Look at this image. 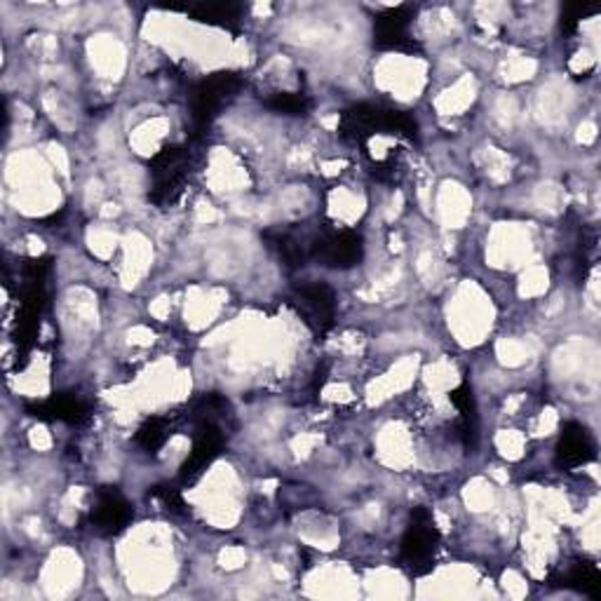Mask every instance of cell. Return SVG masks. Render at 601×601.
Listing matches in <instances>:
<instances>
[{
	"mask_svg": "<svg viewBox=\"0 0 601 601\" xmlns=\"http://www.w3.org/2000/svg\"><path fill=\"white\" fill-rule=\"evenodd\" d=\"M172 435V421L165 419V416H154V419H148L141 423V428L137 430V444L141 449H146L148 454H158V451L167 444Z\"/></svg>",
	"mask_w": 601,
	"mask_h": 601,
	"instance_id": "obj_16",
	"label": "cell"
},
{
	"mask_svg": "<svg viewBox=\"0 0 601 601\" xmlns=\"http://www.w3.org/2000/svg\"><path fill=\"white\" fill-rule=\"evenodd\" d=\"M195 167V150L191 146H165L150 158L148 172L154 177L148 200L156 207L177 205L186 191Z\"/></svg>",
	"mask_w": 601,
	"mask_h": 601,
	"instance_id": "obj_2",
	"label": "cell"
},
{
	"mask_svg": "<svg viewBox=\"0 0 601 601\" xmlns=\"http://www.w3.org/2000/svg\"><path fill=\"white\" fill-rule=\"evenodd\" d=\"M440 545V531L432 522V514L426 508L411 510V524L405 531L402 538V562L409 566L413 576H423L432 569V562H435V553Z\"/></svg>",
	"mask_w": 601,
	"mask_h": 601,
	"instance_id": "obj_4",
	"label": "cell"
},
{
	"mask_svg": "<svg viewBox=\"0 0 601 601\" xmlns=\"http://www.w3.org/2000/svg\"><path fill=\"white\" fill-rule=\"evenodd\" d=\"M364 257V240L355 230H320L310 238V259L331 271H348Z\"/></svg>",
	"mask_w": 601,
	"mask_h": 601,
	"instance_id": "obj_5",
	"label": "cell"
},
{
	"mask_svg": "<svg viewBox=\"0 0 601 601\" xmlns=\"http://www.w3.org/2000/svg\"><path fill=\"white\" fill-rule=\"evenodd\" d=\"M339 135L345 141L360 146H364L376 135H393L413 141L419 139V125L405 111L378 104H355L341 113Z\"/></svg>",
	"mask_w": 601,
	"mask_h": 601,
	"instance_id": "obj_1",
	"label": "cell"
},
{
	"mask_svg": "<svg viewBox=\"0 0 601 601\" xmlns=\"http://www.w3.org/2000/svg\"><path fill=\"white\" fill-rule=\"evenodd\" d=\"M413 5H397L383 10L374 20V47L383 53H419V43L409 36Z\"/></svg>",
	"mask_w": 601,
	"mask_h": 601,
	"instance_id": "obj_7",
	"label": "cell"
},
{
	"mask_svg": "<svg viewBox=\"0 0 601 601\" xmlns=\"http://www.w3.org/2000/svg\"><path fill=\"white\" fill-rule=\"evenodd\" d=\"M224 446H226V432L222 430L219 423L205 421V423L193 426V449L186 463L181 465V473H179L181 484L197 481V477L222 456Z\"/></svg>",
	"mask_w": 601,
	"mask_h": 601,
	"instance_id": "obj_8",
	"label": "cell"
},
{
	"mask_svg": "<svg viewBox=\"0 0 601 601\" xmlns=\"http://www.w3.org/2000/svg\"><path fill=\"white\" fill-rule=\"evenodd\" d=\"M154 496H158L162 500V506L170 512H177V514L183 512V500L179 496V489H174V487H156Z\"/></svg>",
	"mask_w": 601,
	"mask_h": 601,
	"instance_id": "obj_19",
	"label": "cell"
},
{
	"mask_svg": "<svg viewBox=\"0 0 601 601\" xmlns=\"http://www.w3.org/2000/svg\"><path fill=\"white\" fill-rule=\"evenodd\" d=\"M449 397H451V402H454V407L461 413L458 430H461L463 444L473 449L477 444V402H475L473 388L467 386V383H461L456 390H451Z\"/></svg>",
	"mask_w": 601,
	"mask_h": 601,
	"instance_id": "obj_14",
	"label": "cell"
},
{
	"mask_svg": "<svg viewBox=\"0 0 601 601\" xmlns=\"http://www.w3.org/2000/svg\"><path fill=\"white\" fill-rule=\"evenodd\" d=\"M189 14H191V20H195L200 24L238 33L245 14H247V8L238 5V3H212V5L189 8Z\"/></svg>",
	"mask_w": 601,
	"mask_h": 601,
	"instance_id": "obj_12",
	"label": "cell"
},
{
	"mask_svg": "<svg viewBox=\"0 0 601 601\" xmlns=\"http://www.w3.org/2000/svg\"><path fill=\"white\" fill-rule=\"evenodd\" d=\"M265 106L280 115H292V118H298V115H308L313 109V102L306 94H296V92H275L273 97L265 99Z\"/></svg>",
	"mask_w": 601,
	"mask_h": 601,
	"instance_id": "obj_17",
	"label": "cell"
},
{
	"mask_svg": "<svg viewBox=\"0 0 601 601\" xmlns=\"http://www.w3.org/2000/svg\"><path fill=\"white\" fill-rule=\"evenodd\" d=\"M597 456V444L586 426L566 423L555 451V463L562 470H576L580 465H588Z\"/></svg>",
	"mask_w": 601,
	"mask_h": 601,
	"instance_id": "obj_10",
	"label": "cell"
},
{
	"mask_svg": "<svg viewBox=\"0 0 601 601\" xmlns=\"http://www.w3.org/2000/svg\"><path fill=\"white\" fill-rule=\"evenodd\" d=\"M242 86H245V78L233 71L212 73L209 78L200 82L193 92V104H191L197 137L205 135V132L212 127V123L219 118L224 106H228L233 99L238 97Z\"/></svg>",
	"mask_w": 601,
	"mask_h": 601,
	"instance_id": "obj_3",
	"label": "cell"
},
{
	"mask_svg": "<svg viewBox=\"0 0 601 601\" xmlns=\"http://www.w3.org/2000/svg\"><path fill=\"white\" fill-rule=\"evenodd\" d=\"M597 12H599L597 5H566L562 14V31L566 33V36H571V33H576L580 20H586V16H592Z\"/></svg>",
	"mask_w": 601,
	"mask_h": 601,
	"instance_id": "obj_18",
	"label": "cell"
},
{
	"mask_svg": "<svg viewBox=\"0 0 601 601\" xmlns=\"http://www.w3.org/2000/svg\"><path fill=\"white\" fill-rule=\"evenodd\" d=\"M562 586L588 594L592 599H599L601 597V574L597 569V564H592L588 559L576 562L571 569L564 574Z\"/></svg>",
	"mask_w": 601,
	"mask_h": 601,
	"instance_id": "obj_15",
	"label": "cell"
},
{
	"mask_svg": "<svg viewBox=\"0 0 601 601\" xmlns=\"http://www.w3.org/2000/svg\"><path fill=\"white\" fill-rule=\"evenodd\" d=\"M290 304L315 337H325L337 320V294L325 282H306L296 287Z\"/></svg>",
	"mask_w": 601,
	"mask_h": 601,
	"instance_id": "obj_6",
	"label": "cell"
},
{
	"mask_svg": "<svg viewBox=\"0 0 601 601\" xmlns=\"http://www.w3.org/2000/svg\"><path fill=\"white\" fill-rule=\"evenodd\" d=\"M132 517H135V510H132V506L123 498L121 491H115L111 487L97 491L90 522L99 533L115 536V533L125 531V526L132 522Z\"/></svg>",
	"mask_w": 601,
	"mask_h": 601,
	"instance_id": "obj_9",
	"label": "cell"
},
{
	"mask_svg": "<svg viewBox=\"0 0 601 601\" xmlns=\"http://www.w3.org/2000/svg\"><path fill=\"white\" fill-rule=\"evenodd\" d=\"M26 411L33 416V419L41 421H59V423H71V426H80L90 419V409L88 405L82 402L80 397L61 393L45 399V402L38 405H29Z\"/></svg>",
	"mask_w": 601,
	"mask_h": 601,
	"instance_id": "obj_11",
	"label": "cell"
},
{
	"mask_svg": "<svg viewBox=\"0 0 601 601\" xmlns=\"http://www.w3.org/2000/svg\"><path fill=\"white\" fill-rule=\"evenodd\" d=\"M265 238L271 240V247L277 252L280 261L287 265V269H300L310 259V238L296 236L292 230H280V233H265Z\"/></svg>",
	"mask_w": 601,
	"mask_h": 601,
	"instance_id": "obj_13",
	"label": "cell"
}]
</instances>
